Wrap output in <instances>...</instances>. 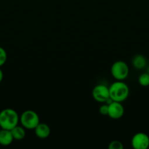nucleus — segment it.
Returning <instances> with one entry per match:
<instances>
[{
	"label": "nucleus",
	"mask_w": 149,
	"mask_h": 149,
	"mask_svg": "<svg viewBox=\"0 0 149 149\" xmlns=\"http://www.w3.org/2000/svg\"><path fill=\"white\" fill-rule=\"evenodd\" d=\"M20 116L13 109H4L0 111V127L11 130L20 122Z\"/></svg>",
	"instance_id": "1"
},
{
	"label": "nucleus",
	"mask_w": 149,
	"mask_h": 149,
	"mask_svg": "<svg viewBox=\"0 0 149 149\" xmlns=\"http://www.w3.org/2000/svg\"><path fill=\"white\" fill-rule=\"evenodd\" d=\"M110 97L113 101L121 102L127 100L129 95V88L124 81H115L109 87Z\"/></svg>",
	"instance_id": "2"
},
{
	"label": "nucleus",
	"mask_w": 149,
	"mask_h": 149,
	"mask_svg": "<svg viewBox=\"0 0 149 149\" xmlns=\"http://www.w3.org/2000/svg\"><path fill=\"white\" fill-rule=\"evenodd\" d=\"M19 122L25 129L34 130L39 123V116L34 111L26 110L21 113Z\"/></svg>",
	"instance_id": "3"
},
{
	"label": "nucleus",
	"mask_w": 149,
	"mask_h": 149,
	"mask_svg": "<svg viewBox=\"0 0 149 149\" xmlns=\"http://www.w3.org/2000/svg\"><path fill=\"white\" fill-rule=\"evenodd\" d=\"M112 77L117 81H124L128 77L129 68L126 62L123 61H117L112 63L110 68Z\"/></svg>",
	"instance_id": "4"
},
{
	"label": "nucleus",
	"mask_w": 149,
	"mask_h": 149,
	"mask_svg": "<svg viewBox=\"0 0 149 149\" xmlns=\"http://www.w3.org/2000/svg\"><path fill=\"white\" fill-rule=\"evenodd\" d=\"M92 97L96 102L105 103L110 97L109 87L103 84H97L92 90Z\"/></svg>",
	"instance_id": "5"
},
{
	"label": "nucleus",
	"mask_w": 149,
	"mask_h": 149,
	"mask_svg": "<svg viewBox=\"0 0 149 149\" xmlns=\"http://www.w3.org/2000/svg\"><path fill=\"white\" fill-rule=\"evenodd\" d=\"M131 145L134 149H147L149 147V136L144 132H137L131 138Z\"/></svg>",
	"instance_id": "6"
},
{
	"label": "nucleus",
	"mask_w": 149,
	"mask_h": 149,
	"mask_svg": "<svg viewBox=\"0 0 149 149\" xmlns=\"http://www.w3.org/2000/svg\"><path fill=\"white\" fill-rule=\"evenodd\" d=\"M124 108L121 103L112 101L108 104V116L112 119H118L124 116Z\"/></svg>",
	"instance_id": "7"
},
{
	"label": "nucleus",
	"mask_w": 149,
	"mask_h": 149,
	"mask_svg": "<svg viewBox=\"0 0 149 149\" xmlns=\"http://www.w3.org/2000/svg\"><path fill=\"white\" fill-rule=\"evenodd\" d=\"M34 133L38 138L45 139L51 134V128L47 124L39 122V125L34 128Z\"/></svg>",
	"instance_id": "8"
},
{
	"label": "nucleus",
	"mask_w": 149,
	"mask_h": 149,
	"mask_svg": "<svg viewBox=\"0 0 149 149\" xmlns=\"http://www.w3.org/2000/svg\"><path fill=\"white\" fill-rule=\"evenodd\" d=\"M14 141L13 135L10 130L1 129L0 130V145L3 146H10Z\"/></svg>",
	"instance_id": "9"
},
{
	"label": "nucleus",
	"mask_w": 149,
	"mask_h": 149,
	"mask_svg": "<svg viewBox=\"0 0 149 149\" xmlns=\"http://www.w3.org/2000/svg\"><path fill=\"white\" fill-rule=\"evenodd\" d=\"M131 64L135 69L143 70L147 65V60L144 55L138 54L133 57L131 60Z\"/></svg>",
	"instance_id": "10"
},
{
	"label": "nucleus",
	"mask_w": 149,
	"mask_h": 149,
	"mask_svg": "<svg viewBox=\"0 0 149 149\" xmlns=\"http://www.w3.org/2000/svg\"><path fill=\"white\" fill-rule=\"evenodd\" d=\"M10 131H11L14 140H16V141H21L26 136V130H25V128L22 125L19 126L18 125L17 126L13 127Z\"/></svg>",
	"instance_id": "11"
},
{
	"label": "nucleus",
	"mask_w": 149,
	"mask_h": 149,
	"mask_svg": "<svg viewBox=\"0 0 149 149\" xmlns=\"http://www.w3.org/2000/svg\"><path fill=\"white\" fill-rule=\"evenodd\" d=\"M138 82L142 87H148L149 86V74L148 73H143L141 74L138 77Z\"/></svg>",
	"instance_id": "12"
},
{
	"label": "nucleus",
	"mask_w": 149,
	"mask_h": 149,
	"mask_svg": "<svg viewBox=\"0 0 149 149\" xmlns=\"http://www.w3.org/2000/svg\"><path fill=\"white\" fill-rule=\"evenodd\" d=\"M7 59V54L5 49L0 47V68L5 64Z\"/></svg>",
	"instance_id": "13"
},
{
	"label": "nucleus",
	"mask_w": 149,
	"mask_h": 149,
	"mask_svg": "<svg viewBox=\"0 0 149 149\" xmlns=\"http://www.w3.org/2000/svg\"><path fill=\"white\" fill-rule=\"evenodd\" d=\"M109 149H123L124 145L122 143L119 141H112L108 145Z\"/></svg>",
	"instance_id": "14"
},
{
	"label": "nucleus",
	"mask_w": 149,
	"mask_h": 149,
	"mask_svg": "<svg viewBox=\"0 0 149 149\" xmlns=\"http://www.w3.org/2000/svg\"><path fill=\"white\" fill-rule=\"evenodd\" d=\"M99 113L103 116H108V105L107 103L102 105L99 107Z\"/></svg>",
	"instance_id": "15"
},
{
	"label": "nucleus",
	"mask_w": 149,
	"mask_h": 149,
	"mask_svg": "<svg viewBox=\"0 0 149 149\" xmlns=\"http://www.w3.org/2000/svg\"><path fill=\"white\" fill-rule=\"evenodd\" d=\"M3 78H4V74H3L2 70L0 68V82H1V81L3 80Z\"/></svg>",
	"instance_id": "16"
},
{
	"label": "nucleus",
	"mask_w": 149,
	"mask_h": 149,
	"mask_svg": "<svg viewBox=\"0 0 149 149\" xmlns=\"http://www.w3.org/2000/svg\"><path fill=\"white\" fill-rule=\"evenodd\" d=\"M147 73H148L149 74V66L148 67V68H147Z\"/></svg>",
	"instance_id": "17"
}]
</instances>
